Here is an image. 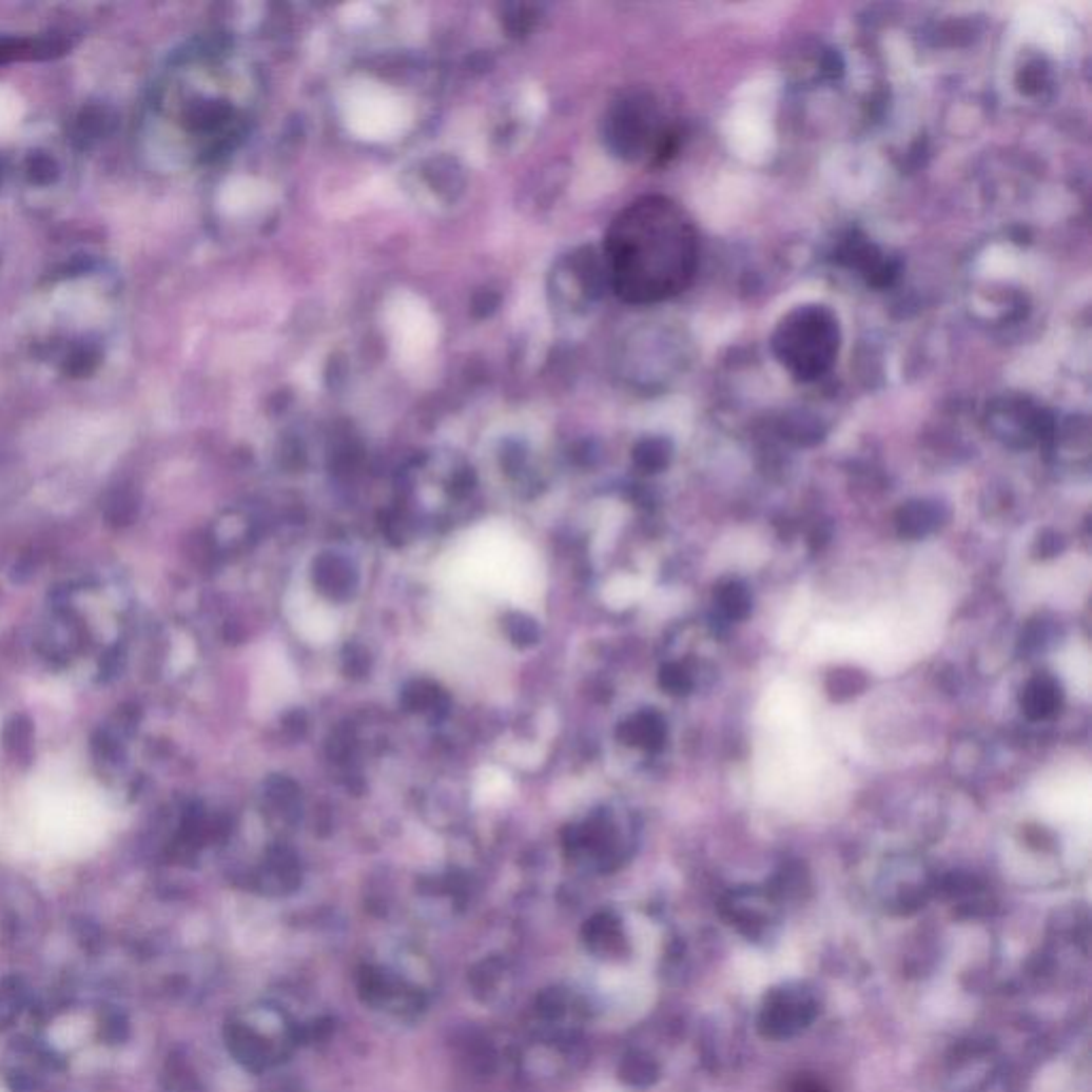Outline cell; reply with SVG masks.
Listing matches in <instances>:
<instances>
[{
  "mask_svg": "<svg viewBox=\"0 0 1092 1092\" xmlns=\"http://www.w3.org/2000/svg\"><path fill=\"white\" fill-rule=\"evenodd\" d=\"M1058 538L1060 535H1056V533H1046V535L1039 538V549H1041L1044 558H1052V555H1056L1060 551V540Z\"/></svg>",
  "mask_w": 1092,
  "mask_h": 1092,
  "instance_id": "obj_12",
  "label": "cell"
},
{
  "mask_svg": "<svg viewBox=\"0 0 1092 1092\" xmlns=\"http://www.w3.org/2000/svg\"><path fill=\"white\" fill-rule=\"evenodd\" d=\"M719 608L727 619H745L752 610L749 589L741 583H727L717 593Z\"/></svg>",
  "mask_w": 1092,
  "mask_h": 1092,
  "instance_id": "obj_8",
  "label": "cell"
},
{
  "mask_svg": "<svg viewBox=\"0 0 1092 1092\" xmlns=\"http://www.w3.org/2000/svg\"><path fill=\"white\" fill-rule=\"evenodd\" d=\"M1060 704V691L1058 685L1048 679L1039 677L1029 683L1025 696H1022V708L1031 719H1046L1050 717Z\"/></svg>",
  "mask_w": 1092,
  "mask_h": 1092,
  "instance_id": "obj_6",
  "label": "cell"
},
{
  "mask_svg": "<svg viewBox=\"0 0 1092 1092\" xmlns=\"http://www.w3.org/2000/svg\"><path fill=\"white\" fill-rule=\"evenodd\" d=\"M662 683H664V687H666L668 691H672V694H685V691H689V687H691V679H689V675H687L683 668H679V666H670V668H666V670H664V675H662Z\"/></svg>",
  "mask_w": 1092,
  "mask_h": 1092,
  "instance_id": "obj_11",
  "label": "cell"
},
{
  "mask_svg": "<svg viewBox=\"0 0 1092 1092\" xmlns=\"http://www.w3.org/2000/svg\"><path fill=\"white\" fill-rule=\"evenodd\" d=\"M771 344L781 366L796 381L813 383L835 366L841 348L839 318L826 306H798L779 320Z\"/></svg>",
  "mask_w": 1092,
  "mask_h": 1092,
  "instance_id": "obj_2",
  "label": "cell"
},
{
  "mask_svg": "<svg viewBox=\"0 0 1092 1092\" xmlns=\"http://www.w3.org/2000/svg\"><path fill=\"white\" fill-rule=\"evenodd\" d=\"M841 260L856 269L873 287H885L896 276V265L866 239H847L841 248Z\"/></svg>",
  "mask_w": 1092,
  "mask_h": 1092,
  "instance_id": "obj_4",
  "label": "cell"
},
{
  "mask_svg": "<svg viewBox=\"0 0 1092 1092\" xmlns=\"http://www.w3.org/2000/svg\"><path fill=\"white\" fill-rule=\"evenodd\" d=\"M606 124L612 150L625 158L664 156L675 137L658 105L645 95L621 99L610 110Z\"/></svg>",
  "mask_w": 1092,
  "mask_h": 1092,
  "instance_id": "obj_3",
  "label": "cell"
},
{
  "mask_svg": "<svg viewBox=\"0 0 1092 1092\" xmlns=\"http://www.w3.org/2000/svg\"><path fill=\"white\" fill-rule=\"evenodd\" d=\"M864 687H866L864 675L858 670H852V668L835 670L826 683V689L833 700H850V698L858 696Z\"/></svg>",
  "mask_w": 1092,
  "mask_h": 1092,
  "instance_id": "obj_9",
  "label": "cell"
},
{
  "mask_svg": "<svg viewBox=\"0 0 1092 1092\" xmlns=\"http://www.w3.org/2000/svg\"><path fill=\"white\" fill-rule=\"evenodd\" d=\"M698 256L687 212L668 197L647 195L612 218L602 248L604 280L625 304H662L691 285Z\"/></svg>",
  "mask_w": 1092,
  "mask_h": 1092,
  "instance_id": "obj_1",
  "label": "cell"
},
{
  "mask_svg": "<svg viewBox=\"0 0 1092 1092\" xmlns=\"http://www.w3.org/2000/svg\"><path fill=\"white\" fill-rule=\"evenodd\" d=\"M5 747L14 754V756H24L31 752V741H33V727H31V721L26 717H14L7 727H5Z\"/></svg>",
  "mask_w": 1092,
  "mask_h": 1092,
  "instance_id": "obj_10",
  "label": "cell"
},
{
  "mask_svg": "<svg viewBox=\"0 0 1092 1092\" xmlns=\"http://www.w3.org/2000/svg\"><path fill=\"white\" fill-rule=\"evenodd\" d=\"M83 629L69 615H58L43 636V651L50 658H71L81 647Z\"/></svg>",
  "mask_w": 1092,
  "mask_h": 1092,
  "instance_id": "obj_5",
  "label": "cell"
},
{
  "mask_svg": "<svg viewBox=\"0 0 1092 1092\" xmlns=\"http://www.w3.org/2000/svg\"><path fill=\"white\" fill-rule=\"evenodd\" d=\"M939 508L927 502H914L898 512V531L906 538H922L939 525Z\"/></svg>",
  "mask_w": 1092,
  "mask_h": 1092,
  "instance_id": "obj_7",
  "label": "cell"
}]
</instances>
